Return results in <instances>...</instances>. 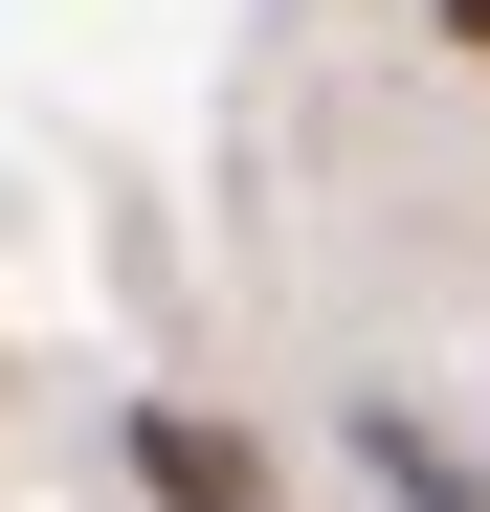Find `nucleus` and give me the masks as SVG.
I'll use <instances>...</instances> for the list:
<instances>
[{
    "instance_id": "obj_1",
    "label": "nucleus",
    "mask_w": 490,
    "mask_h": 512,
    "mask_svg": "<svg viewBox=\"0 0 490 512\" xmlns=\"http://www.w3.org/2000/svg\"><path fill=\"white\" fill-rule=\"evenodd\" d=\"M134 490H156V512H268V468H245L201 401H134Z\"/></svg>"
},
{
    "instance_id": "obj_2",
    "label": "nucleus",
    "mask_w": 490,
    "mask_h": 512,
    "mask_svg": "<svg viewBox=\"0 0 490 512\" xmlns=\"http://www.w3.org/2000/svg\"><path fill=\"white\" fill-rule=\"evenodd\" d=\"M446 45H468V67H490V0H446Z\"/></svg>"
}]
</instances>
